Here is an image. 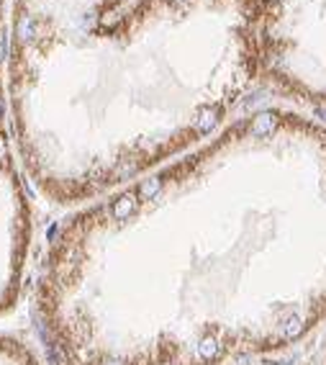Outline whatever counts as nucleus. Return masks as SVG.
I'll return each instance as SVG.
<instances>
[{"mask_svg": "<svg viewBox=\"0 0 326 365\" xmlns=\"http://www.w3.org/2000/svg\"><path fill=\"white\" fill-rule=\"evenodd\" d=\"M0 365H47V362L21 337L0 332Z\"/></svg>", "mask_w": 326, "mask_h": 365, "instance_id": "1", "label": "nucleus"}]
</instances>
